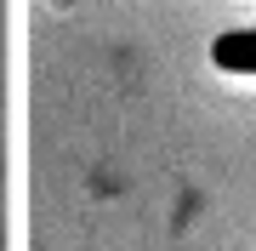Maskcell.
Instances as JSON below:
<instances>
[{
	"label": "cell",
	"instance_id": "cell-1",
	"mask_svg": "<svg viewBox=\"0 0 256 251\" xmlns=\"http://www.w3.org/2000/svg\"><path fill=\"white\" fill-rule=\"evenodd\" d=\"M210 63L222 75H256V29H234V35L210 40Z\"/></svg>",
	"mask_w": 256,
	"mask_h": 251
}]
</instances>
